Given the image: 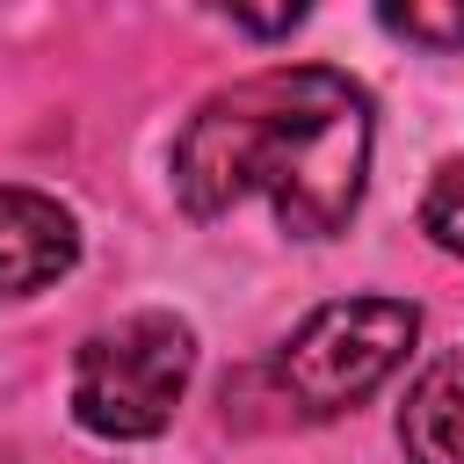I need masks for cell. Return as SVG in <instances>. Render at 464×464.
I'll list each match as a JSON object with an SVG mask.
<instances>
[{
  "label": "cell",
  "mask_w": 464,
  "mask_h": 464,
  "mask_svg": "<svg viewBox=\"0 0 464 464\" xmlns=\"http://www.w3.org/2000/svg\"><path fill=\"white\" fill-rule=\"evenodd\" d=\"M362 174L370 94L334 65H276L218 87L174 138V196L188 218L268 196L297 239H334L362 203Z\"/></svg>",
  "instance_id": "cell-1"
},
{
  "label": "cell",
  "mask_w": 464,
  "mask_h": 464,
  "mask_svg": "<svg viewBox=\"0 0 464 464\" xmlns=\"http://www.w3.org/2000/svg\"><path fill=\"white\" fill-rule=\"evenodd\" d=\"M196 370V334L174 312H138L80 341L72 355V413L109 442H145L174 420Z\"/></svg>",
  "instance_id": "cell-2"
},
{
  "label": "cell",
  "mask_w": 464,
  "mask_h": 464,
  "mask_svg": "<svg viewBox=\"0 0 464 464\" xmlns=\"http://www.w3.org/2000/svg\"><path fill=\"white\" fill-rule=\"evenodd\" d=\"M413 334H420V312L399 297H334L276 348L268 377L283 406H297L304 420H334L406 362Z\"/></svg>",
  "instance_id": "cell-3"
},
{
  "label": "cell",
  "mask_w": 464,
  "mask_h": 464,
  "mask_svg": "<svg viewBox=\"0 0 464 464\" xmlns=\"http://www.w3.org/2000/svg\"><path fill=\"white\" fill-rule=\"evenodd\" d=\"M80 254L72 218L36 188H0V297H29L58 283Z\"/></svg>",
  "instance_id": "cell-4"
},
{
  "label": "cell",
  "mask_w": 464,
  "mask_h": 464,
  "mask_svg": "<svg viewBox=\"0 0 464 464\" xmlns=\"http://www.w3.org/2000/svg\"><path fill=\"white\" fill-rule=\"evenodd\" d=\"M399 442H406V464H464V348L435 355L413 377Z\"/></svg>",
  "instance_id": "cell-5"
},
{
  "label": "cell",
  "mask_w": 464,
  "mask_h": 464,
  "mask_svg": "<svg viewBox=\"0 0 464 464\" xmlns=\"http://www.w3.org/2000/svg\"><path fill=\"white\" fill-rule=\"evenodd\" d=\"M420 225H428L435 246L464 254V160H442V167H435V181H428V196H420Z\"/></svg>",
  "instance_id": "cell-6"
},
{
  "label": "cell",
  "mask_w": 464,
  "mask_h": 464,
  "mask_svg": "<svg viewBox=\"0 0 464 464\" xmlns=\"http://www.w3.org/2000/svg\"><path fill=\"white\" fill-rule=\"evenodd\" d=\"M392 36H413V44H435V51H457L464 44V7H435V0H413V7H384L377 14Z\"/></svg>",
  "instance_id": "cell-7"
},
{
  "label": "cell",
  "mask_w": 464,
  "mask_h": 464,
  "mask_svg": "<svg viewBox=\"0 0 464 464\" xmlns=\"http://www.w3.org/2000/svg\"><path fill=\"white\" fill-rule=\"evenodd\" d=\"M232 22L268 36V29H290V22H304V7H268V14H254V7H232Z\"/></svg>",
  "instance_id": "cell-8"
}]
</instances>
